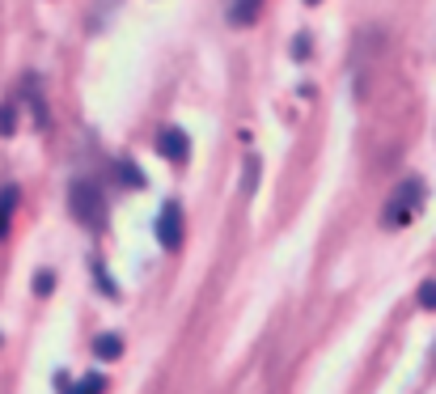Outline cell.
Returning a JSON list of instances; mask_svg holds the SVG:
<instances>
[{
  "label": "cell",
  "mask_w": 436,
  "mask_h": 394,
  "mask_svg": "<svg viewBox=\"0 0 436 394\" xmlns=\"http://www.w3.org/2000/svg\"><path fill=\"white\" fill-rule=\"evenodd\" d=\"M420 204H424V182H420V178L399 182L394 195H390L386 208H382V225H386V229H403V225L420 212Z\"/></svg>",
  "instance_id": "cell-1"
},
{
  "label": "cell",
  "mask_w": 436,
  "mask_h": 394,
  "mask_svg": "<svg viewBox=\"0 0 436 394\" xmlns=\"http://www.w3.org/2000/svg\"><path fill=\"white\" fill-rule=\"evenodd\" d=\"M68 204H72V216H76L81 225H89V229H102V225H106V195H102L98 182H89V178L72 182Z\"/></svg>",
  "instance_id": "cell-2"
},
{
  "label": "cell",
  "mask_w": 436,
  "mask_h": 394,
  "mask_svg": "<svg viewBox=\"0 0 436 394\" xmlns=\"http://www.w3.org/2000/svg\"><path fill=\"white\" fill-rule=\"evenodd\" d=\"M157 242H161V250H178L182 246V208L178 204H165L157 212Z\"/></svg>",
  "instance_id": "cell-3"
},
{
  "label": "cell",
  "mask_w": 436,
  "mask_h": 394,
  "mask_svg": "<svg viewBox=\"0 0 436 394\" xmlns=\"http://www.w3.org/2000/svg\"><path fill=\"white\" fill-rule=\"evenodd\" d=\"M157 149H161V157H170V161H178V166H182V161L191 157V136H187L182 127H174V123H170V127H161Z\"/></svg>",
  "instance_id": "cell-4"
},
{
  "label": "cell",
  "mask_w": 436,
  "mask_h": 394,
  "mask_svg": "<svg viewBox=\"0 0 436 394\" xmlns=\"http://www.w3.org/2000/svg\"><path fill=\"white\" fill-rule=\"evenodd\" d=\"M259 8H263V0H233L229 4V21L233 25H250L259 17Z\"/></svg>",
  "instance_id": "cell-5"
},
{
  "label": "cell",
  "mask_w": 436,
  "mask_h": 394,
  "mask_svg": "<svg viewBox=\"0 0 436 394\" xmlns=\"http://www.w3.org/2000/svg\"><path fill=\"white\" fill-rule=\"evenodd\" d=\"M93 357L98 361H119L123 357V340L119 335H98L93 340Z\"/></svg>",
  "instance_id": "cell-6"
},
{
  "label": "cell",
  "mask_w": 436,
  "mask_h": 394,
  "mask_svg": "<svg viewBox=\"0 0 436 394\" xmlns=\"http://www.w3.org/2000/svg\"><path fill=\"white\" fill-rule=\"evenodd\" d=\"M13 208H17V187H4V191H0V238L8 233V221H13Z\"/></svg>",
  "instance_id": "cell-7"
},
{
  "label": "cell",
  "mask_w": 436,
  "mask_h": 394,
  "mask_svg": "<svg viewBox=\"0 0 436 394\" xmlns=\"http://www.w3.org/2000/svg\"><path fill=\"white\" fill-rule=\"evenodd\" d=\"M114 178H119L123 187H144V174H140V170H136L131 161H123V157L114 161Z\"/></svg>",
  "instance_id": "cell-8"
},
{
  "label": "cell",
  "mask_w": 436,
  "mask_h": 394,
  "mask_svg": "<svg viewBox=\"0 0 436 394\" xmlns=\"http://www.w3.org/2000/svg\"><path fill=\"white\" fill-rule=\"evenodd\" d=\"M106 390V382H102V373H85L76 386H68L64 394H102Z\"/></svg>",
  "instance_id": "cell-9"
},
{
  "label": "cell",
  "mask_w": 436,
  "mask_h": 394,
  "mask_svg": "<svg viewBox=\"0 0 436 394\" xmlns=\"http://www.w3.org/2000/svg\"><path fill=\"white\" fill-rule=\"evenodd\" d=\"M17 132V102H0V136Z\"/></svg>",
  "instance_id": "cell-10"
},
{
  "label": "cell",
  "mask_w": 436,
  "mask_h": 394,
  "mask_svg": "<svg viewBox=\"0 0 436 394\" xmlns=\"http://www.w3.org/2000/svg\"><path fill=\"white\" fill-rule=\"evenodd\" d=\"M420 310H432L436 314V280H424V284H420Z\"/></svg>",
  "instance_id": "cell-11"
},
{
  "label": "cell",
  "mask_w": 436,
  "mask_h": 394,
  "mask_svg": "<svg viewBox=\"0 0 436 394\" xmlns=\"http://www.w3.org/2000/svg\"><path fill=\"white\" fill-rule=\"evenodd\" d=\"M51 289H55V276H51V272H38V276H34V293H38V297H47Z\"/></svg>",
  "instance_id": "cell-12"
},
{
  "label": "cell",
  "mask_w": 436,
  "mask_h": 394,
  "mask_svg": "<svg viewBox=\"0 0 436 394\" xmlns=\"http://www.w3.org/2000/svg\"><path fill=\"white\" fill-rule=\"evenodd\" d=\"M293 59H310V34H297V38H293Z\"/></svg>",
  "instance_id": "cell-13"
},
{
  "label": "cell",
  "mask_w": 436,
  "mask_h": 394,
  "mask_svg": "<svg viewBox=\"0 0 436 394\" xmlns=\"http://www.w3.org/2000/svg\"><path fill=\"white\" fill-rule=\"evenodd\" d=\"M305 4H318V0H305Z\"/></svg>",
  "instance_id": "cell-14"
}]
</instances>
